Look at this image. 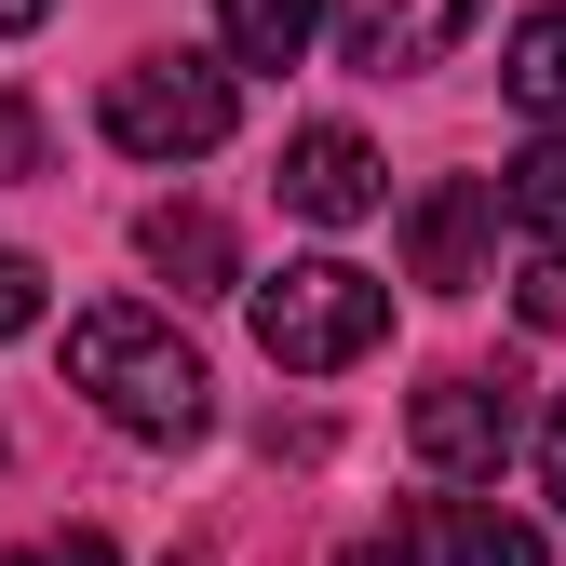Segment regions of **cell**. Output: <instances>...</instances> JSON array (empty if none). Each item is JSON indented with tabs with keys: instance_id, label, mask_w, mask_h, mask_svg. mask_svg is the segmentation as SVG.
I'll list each match as a JSON object with an SVG mask.
<instances>
[{
	"instance_id": "52a82bcc",
	"label": "cell",
	"mask_w": 566,
	"mask_h": 566,
	"mask_svg": "<svg viewBox=\"0 0 566 566\" xmlns=\"http://www.w3.org/2000/svg\"><path fill=\"white\" fill-rule=\"evenodd\" d=\"M391 202V176H378V149L350 122H311V135H283V217H311V230H365Z\"/></svg>"
},
{
	"instance_id": "e0dca14e",
	"label": "cell",
	"mask_w": 566,
	"mask_h": 566,
	"mask_svg": "<svg viewBox=\"0 0 566 566\" xmlns=\"http://www.w3.org/2000/svg\"><path fill=\"white\" fill-rule=\"evenodd\" d=\"M539 500H553V513H566V405H553V418H539Z\"/></svg>"
},
{
	"instance_id": "30bf717a",
	"label": "cell",
	"mask_w": 566,
	"mask_h": 566,
	"mask_svg": "<svg viewBox=\"0 0 566 566\" xmlns=\"http://www.w3.org/2000/svg\"><path fill=\"white\" fill-rule=\"evenodd\" d=\"M324 41V0H217V54H230V82L243 67H297Z\"/></svg>"
},
{
	"instance_id": "ba28073f",
	"label": "cell",
	"mask_w": 566,
	"mask_h": 566,
	"mask_svg": "<svg viewBox=\"0 0 566 566\" xmlns=\"http://www.w3.org/2000/svg\"><path fill=\"white\" fill-rule=\"evenodd\" d=\"M135 256H149L176 297H230L243 283V256H230V217H202V202H163L149 230H135Z\"/></svg>"
},
{
	"instance_id": "d6986e66",
	"label": "cell",
	"mask_w": 566,
	"mask_h": 566,
	"mask_svg": "<svg viewBox=\"0 0 566 566\" xmlns=\"http://www.w3.org/2000/svg\"><path fill=\"white\" fill-rule=\"evenodd\" d=\"M41 14H54V0H0V28H41Z\"/></svg>"
},
{
	"instance_id": "5bb4252c",
	"label": "cell",
	"mask_w": 566,
	"mask_h": 566,
	"mask_svg": "<svg viewBox=\"0 0 566 566\" xmlns=\"http://www.w3.org/2000/svg\"><path fill=\"white\" fill-rule=\"evenodd\" d=\"M41 297H54V270L0 243V337H28V324H41Z\"/></svg>"
},
{
	"instance_id": "8992f818",
	"label": "cell",
	"mask_w": 566,
	"mask_h": 566,
	"mask_svg": "<svg viewBox=\"0 0 566 566\" xmlns=\"http://www.w3.org/2000/svg\"><path fill=\"white\" fill-rule=\"evenodd\" d=\"M485 243H500V189L485 176H446V189L405 202V283H432V297H472Z\"/></svg>"
},
{
	"instance_id": "9a60e30c",
	"label": "cell",
	"mask_w": 566,
	"mask_h": 566,
	"mask_svg": "<svg viewBox=\"0 0 566 566\" xmlns=\"http://www.w3.org/2000/svg\"><path fill=\"white\" fill-rule=\"evenodd\" d=\"M0 566H122V553H108V526H54V539H28V553H0Z\"/></svg>"
},
{
	"instance_id": "ac0fdd59",
	"label": "cell",
	"mask_w": 566,
	"mask_h": 566,
	"mask_svg": "<svg viewBox=\"0 0 566 566\" xmlns=\"http://www.w3.org/2000/svg\"><path fill=\"white\" fill-rule=\"evenodd\" d=\"M350 566H418V539H365V553H350Z\"/></svg>"
},
{
	"instance_id": "277c9868",
	"label": "cell",
	"mask_w": 566,
	"mask_h": 566,
	"mask_svg": "<svg viewBox=\"0 0 566 566\" xmlns=\"http://www.w3.org/2000/svg\"><path fill=\"white\" fill-rule=\"evenodd\" d=\"M405 459L432 472V485H485L513 459V378H432L405 405Z\"/></svg>"
},
{
	"instance_id": "2e32d148",
	"label": "cell",
	"mask_w": 566,
	"mask_h": 566,
	"mask_svg": "<svg viewBox=\"0 0 566 566\" xmlns=\"http://www.w3.org/2000/svg\"><path fill=\"white\" fill-rule=\"evenodd\" d=\"M0 176H41V108L0 82Z\"/></svg>"
},
{
	"instance_id": "7a4b0ae2",
	"label": "cell",
	"mask_w": 566,
	"mask_h": 566,
	"mask_svg": "<svg viewBox=\"0 0 566 566\" xmlns=\"http://www.w3.org/2000/svg\"><path fill=\"white\" fill-rule=\"evenodd\" d=\"M243 311H256V350L283 378H337V365H365L391 337V283L350 270V256H297V270L243 283Z\"/></svg>"
},
{
	"instance_id": "6da1fadb",
	"label": "cell",
	"mask_w": 566,
	"mask_h": 566,
	"mask_svg": "<svg viewBox=\"0 0 566 566\" xmlns=\"http://www.w3.org/2000/svg\"><path fill=\"white\" fill-rule=\"evenodd\" d=\"M67 391H95V418L135 432V446L217 432V378H202V350H189L163 311H135V297H108V311L67 324Z\"/></svg>"
},
{
	"instance_id": "8fae6325",
	"label": "cell",
	"mask_w": 566,
	"mask_h": 566,
	"mask_svg": "<svg viewBox=\"0 0 566 566\" xmlns=\"http://www.w3.org/2000/svg\"><path fill=\"white\" fill-rule=\"evenodd\" d=\"M500 82H513V108H526L539 135H566V0H539V14L513 28V54H500Z\"/></svg>"
},
{
	"instance_id": "9c48e42d",
	"label": "cell",
	"mask_w": 566,
	"mask_h": 566,
	"mask_svg": "<svg viewBox=\"0 0 566 566\" xmlns=\"http://www.w3.org/2000/svg\"><path fill=\"white\" fill-rule=\"evenodd\" d=\"M418 553H432V566H539V526L500 513V500H432Z\"/></svg>"
},
{
	"instance_id": "7c38bea8",
	"label": "cell",
	"mask_w": 566,
	"mask_h": 566,
	"mask_svg": "<svg viewBox=\"0 0 566 566\" xmlns=\"http://www.w3.org/2000/svg\"><path fill=\"white\" fill-rule=\"evenodd\" d=\"M485 189L526 217V243H566V135H539V149H526L513 176H485Z\"/></svg>"
},
{
	"instance_id": "3957f363",
	"label": "cell",
	"mask_w": 566,
	"mask_h": 566,
	"mask_svg": "<svg viewBox=\"0 0 566 566\" xmlns=\"http://www.w3.org/2000/svg\"><path fill=\"white\" fill-rule=\"evenodd\" d=\"M95 122H108L122 163H202V149H230L243 82H230L217 54H135V67H108Z\"/></svg>"
},
{
	"instance_id": "4fadbf2b",
	"label": "cell",
	"mask_w": 566,
	"mask_h": 566,
	"mask_svg": "<svg viewBox=\"0 0 566 566\" xmlns=\"http://www.w3.org/2000/svg\"><path fill=\"white\" fill-rule=\"evenodd\" d=\"M513 311H526L539 337H566V243H526V270H513Z\"/></svg>"
},
{
	"instance_id": "5b68a950",
	"label": "cell",
	"mask_w": 566,
	"mask_h": 566,
	"mask_svg": "<svg viewBox=\"0 0 566 566\" xmlns=\"http://www.w3.org/2000/svg\"><path fill=\"white\" fill-rule=\"evenodd\" d=\"M472 14H485V0H324V28H337V54L365 67V82L446 67V54L472 41Z\"/></svg>"
}]
</instances>
